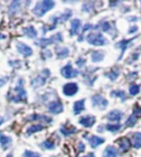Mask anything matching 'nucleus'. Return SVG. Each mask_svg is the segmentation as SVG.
I'll use <instances>...</instances> for the list:
<instances>
[{
    "mask_svg": "<svg viewBox=\"0 0 141 157\" xmlns=\"http://www.w3.org/2000/svg\"><path fill=\"white\" fill-rule=\"evenodd\" d=\"M55 2L52 0H43V1H40L37 3V6L34 7L33 13L37 17H43L47 11L52 10L54 8Z\"/></svg>",
    "mask_w": 141,
    "mask_h": 157,
    "instance_id": "f257e3e1",
    "label": "nucleus"
},
{
    "mask_svg": "<svg viewBox=\"0 0 141 157\" xmlns=\"http://www.w3.org/2000/svg\"><path fill=\"white\" fill-rule=\"evenodd\" d=\"M85 63H86V60L84 59V58H79L77 62H76V64H77L79 67H83V66L85 65Z\"/></svg>",
    "mask_w": 141,
    "mask_h": 157,
    "instance_id": "ea45409f",
    "label": "nucleus"
},
{
    "mask_svg": "<svg viewBox=\"0 0 141 157\" xmlns=\"http://www.w3.org/2000/svg\"><path fill=\"white\" fill-rule=\"evenodd\" d=\"M136 32H138V26H137V25H133V26H131L130 29L128 30V33H130V34L136 33Z\"/></svg>",
    "mask_w": 141,
    "mask_h": 157,
    "instance_id": "a19ab883",
    "label": "nucleus"
},
{
    "mask_svg": "<svg viewBox=\"0 0 141 157\" xmlns=\"http://www.w3.org/2000/svg\"><path fill=\"white\" fill-rule=\"evenodd\" d=\"M61 74H62V76L64 77V78L70 79V78H74V77H76L77 75H79V71L74 69L70 64H67V65H65L62 69H61Z\"/></svg>",
    "mask_w": 141,
    "mask_h": 157,
    "instance_id": "6e6552de",
    "label": "nucleus"
},
{
    "mask_svg": "<svg viewBox=\"0 0 141 157\" xmlns=\"http://www.w3.org/2000/svg\"><path fill=\"white\" fill-rule=\"evenodd\" d=\"M91 62H93V63H99V62H102V60L104 59L105 53L100 52V51H94V52H91Z\"/></svg>",
    "mask_w": 141,
    "mask_h": 157,
    "instance_id": "aec40b11",
    "label": "nucleus"
},
{
    "mask_svg": "<svg viewBox=\"0 0 141 157\" xmlns=\"http://www.w3.org/2000/svg\"><path fill=\"white\" fill-rule=\"evenodd\" d=\"M106 128H107V131L112 132V133H116V132L120 131L121 124L120 123H117V124H107V125H106Z\"/></svg>",
    "mask_w": 141,
    "mask_h": 157,
    "instance_id": "72a5a7b5",
    "label": "nucleus"
},
{
    "mask_svg": "<svg viewBox=\"0 0 141 157\" xmlns=\"http://www.w3.org/2000/svg\"><path fill=\"white\" fill-rule=\"evenodd\" d=\"M95 28H96V26H94V25H93V24H89V23L85 24V26H84V28H83V33H84V32H86L87 30H89V29L93 30V29H95Z\"/></svg>",
    "mask_w": 141,
    "mask_h": 157,
    "instance_id": "58836bf2",
    "label": "nucleus"
},
{
    "mask_svg": "<svg viewBox=\"0 0 141 157\" xmlns=\"http://www.w3.org/2000/svg\"><path fill=\"white\" fill-rule=\"evenodd\" d=\"M55 54L58 58L63 59V58L67 57L70 55V50H68V47H58L55 50Z\"/></svg>",
    "mask_w": 141,
    "mask_h": 157,
    "instance_id": "4be33fe9",
    "label": "nucleus"
},
{
    "mask_svg": "<svg viewBox=\"0 0 141 157\" xmlns=\"http://www.w3.org/2000/svg\"><path fill=\"white\" fill-rule=\"evenodd\" d=\"M49 76H50V71L44 69V71L41 73V75H38V76L31 81L32 87H33V88H39V87H42L45 84V81H46V79Z\"/></svg>",
    "mask_w": 141,
    "mask_h": 157,
    "instance_id": "423d86ee",
    "label": "nucleus"
},
{
    "mask_svg": "<svg viewBox=\"0 0 141 157\" xmlns=\"http://www.w3.org/2000/svg\"><path fill=\"white\" fill-rule=\"evenodd\" d=\"M22 31H23V33L26 34L28 37H30V39H35V37L38 36L37 30H35V28H34V26H32V25L26 26V28H24Z\"/></svg>",
    "mask_w": 141,
    "mask_h": 157,
    "instance_id": "412c9836",
    "label": "nucleus"
},
{
    "mask_svg": "<svg viewBox=\"0 0 141 157\" xmlns=\"http://www.w3.org/2000/svg\"><path fill=\"white\" fill-rule=\"evenodd\" d=\"M84 157H95V154H94V153H89V154L85 155Z\"/></svg>",
    "mask_w": 141,
    "mask_h": 157,
    "instance_id": "49530a36",
    "label": "nucleus"
},
{
    "mask_svg": "<svg viewBox=\"0 0 141 157\" xmlns=\"http://www.w3.org/2000/svg\"><path fill=\"white\" fill-rule=\"evenodd\" d=\"M23 157H41V156H40V154H38L35 152H32V151H24Z\"/></svg>",
    "mask_w": 141,
    "mask_h": 157,
    "instance_id": "e433bc0d",
    "label": "nucleus"
},
{
    "mask_svg": "<svg viewBox=\"0 0 141 157\" xmlns=\"http://www.w3.org/2000/svg\"><path fill=\"white\" fill-rule=\"evenodd\" d=\"M127 20H128V21H137L138 19H137L136 17H131V18H128Z\"/></svg>",
    "mask_w": 141,
    "mask_h": 157,
    "instance_id": "a18cd8bd",
    "label": "nucleus"
},
{
    "mask_svg": "<svg viewBox=\"0 0 141 157\" xmlns=\"http://www.w3.org/2000/svg\"><path fill=\"white\" fill-rule=\"evenodd\" d=\"M60 131L64 136H70L75 133L77 130H76V128H74V126H70V128H68V126H66V125H62L60 128Z\"/></svg>",
    "mask_w": 141,
    "mask_h": 157,
    "instance_id": "b1692460",
    "label": "nucleus"
},
{
    "mask_svg": "<svg viewBox=\"0 0 141 157\" xmlns=\"http://www.w3.org/2000/svg\"><path fill=\"white\" fill-rule=\"evenodd\" d=\"M29 119L31 121L43 120V121H45V122H49V123H51V122H52V119H51V118H47V117H45V115H40V114H32Z\"/></svg>",
    "mask_w": 141,
    "mask_h": 157,
    "instance_id": "c756f323",
    "label": "nucleus"
},
{
    "mask_svg": "<svg viewBox=\"0 0 141 157\" xmlns=\"http://www.w3.org/2000/svg\"><path fill=\"white\" fill-rule=\"evenodd\" d=\"M87 42L94 46H104L107 44V39L100 32H91L86 37Z\"/></svg>",
    "mask_w": 141,
    "mask_h": 157,
    "instance_id": "7ed1b4c3",
    "label": "nucleus"
},
{
    "mask_svg": "<svg viewBox=\"0 0 141 157\" xmlns=\"http://www.w3.org/2000/svg\"><path fill=\"white\" fill-rule=\"evenodd\" d=\"M132 142L135 148H141V132H137L133 134Z\"/></svg>",
    "mask_w": 141,
    "mask_h": 157,
    "instance_id": "cd10ccee",
    "label": "nucleus"
},
{
    "mask_svg": "<svg viewBox=\"0 0 141 157\" xmlns=\"http://www.w3.org/2000/svg\"><path fill=\"white\" fill-rule=\"evenodd\" d=\"M24 80L22 78H20L17 82V86L14 87V96L11 98V101L16 102V103H19L21 101H26V91L24 89Z\"/></svg>",
    "mask_w": 141,
    "mask_h": 157,
    "instance_id": "f03ea898",
    "label": "nucleus"
},
{
    "mask_svg": "<svg viewBox=\"0 0 141 157\" xmlns=\"http://www.w3.org/2000/svg\"><path fill=\"white\" fill-rule=\"evenodd\" d=\"M16 47H17V50H18V52L20 53L22 56H24V57H29V56H31L32 54H33V51H32L31 47L28 46V45L22 42H17Z\"/></svg>",
    "mask_w": 141,
    "mask_h": 157,
    "instance_id": "1a4fd4ad",
    "label": "nucleus"
},
{
    "mask_svg": "<svg viewBox=\"0 0 141 157\" xmlns=\"http://www.w3.org/2000/svg\"><path fill=\"white\" fill-rule=\"evenodd\" d=\"M137 121H138V118H137L136 115L131 114L130 117L128 118V120L126 121V125H127V126H133L135 124L137 123Z\"/></svg>",
    "mask_w": 141,
    "mask_h": 157,
    "instance_id": "c9c22d12",
    "label": "nucleus"
},
{
    "mask_svg": "<svg viewBox=\"0 0 141 157\" xmlns=\"http://www.w3.org/2000/svg\"><path fill=\"white\" fill-rule=\"evenodd\" d=\"M123 113L119 110H112L106 115L107 120H109L110 122H119L123 119Z\"/></svg>",
    "mask_w": 141,
    "mask_h": 157,
    "instance_id": "4468645a",
    "label": "nucleus"
},
{
    "mask_svg": "<svg viewBox=\"0 0 141 157\" xmlns=\"http://www.w3.org/2000/svg\"><path fill=\"white\" fill-rule=\"evenodd\" d=\"M85 109V99H82V100H77V101L74 102V105H73V112L75 115L79 114L82 111Z\"/></svg>",
    "mask_w": 141,
    "mask_h": 157,
    "instance_id": "a211bd4d",
    "label": "nucleus"
},
{
    "mask_svg": "<svg viewBox=\"0 0 141 157\" xmlns=\"http://www.w3.org/2000/svg\"><path fill=\"white\" fill-rule=\"evenodd\" d=\"M7 157H13V155L12 154H8V155H7Z\"/></svg>",
    "mask_w": 141,
    "mask_h": 157,
    "instance_id": "09e8293b",
    "label": "nucleus"
},
{
    "mask_svg": "<svg viewBox=\"0 0 141 157\" xmlns=\"http://www.w3.org/2000/svg\"><path fill=\"white\" fill-rule=\"evenodd\" d=\"M79 91V85L76 82H68L63 86V94L67 97H73Z\"/></svg>",
    "mask_w": 141,
    "mask_h": 157,
    "instance_id": "0eeeda50",
    "label": "nucleus"
},
{
    "mask_svg": "<svg viewBox=\"0 0 141 157\" xmlns=\"http://www.w3.org/2000/svg\"><path fill=\"white\" fill-rule=\"evenodd\" d=\"M7 81H8V77H1L0 78V87H2Z\"/></svg>",
    "mask_w": 141,
    "mask_h": 157,
    "instance_id": "79ce46f5",
    "label": "nucleus"
},
{
    "mask_svg": "<svg viewBox=\"0 0 141 157\" xmlns=\"http://www.w3.org/2000/svg\"><path fill=\"white\" fill-rule=\"evenodd\" d=\"M42 130H44V126L42 125V124H33V125L28 128L26 134H28V135H31V134L37 133V132H40V131H42Z\"/></svg>",
    "mask_w": 141,
    "mask_h": 157,
    "instance_id": "393cba45",
    "label": "nucleus"
},
{
    "mask_svg": "<svg viewBox=\"0 0 141 157\" xmlns=\"http://www.w3.org/2000/svg\"><path fill=\"white\" fill-rule=\"evenodd\" d=\"M119 148H120L123 152H127V151L130 148V141H129L127 137L120 139L119 140Z\"/></svg>",
    "mask_w": 141,
    "mask_h": 157,
    "instance_id": "a878e982",
    "label": "nucleus"
},
{
    "mask_svg": "<svg viewBox=\"0 0 141 157\" xmlns=\"http://www.w3.org/2000/svg\"><path fill=\"white\" fill-rule=\"evenodd\" d=\"M82 22L79 19H74L70 22V34L72 36L74 35H77L79 33V29H81Z\"/></svg>",
    "mask_w": 141,
    "mask_h": 157,
    "instance_id": "2eb2a0df",
    "label": "nucleus"
},
{
    "mask_svg": "<svg viewBox=\"0 0 141 157\" xmlns=\"http://www.w3.org/2000/svg\"><path fill=\"white\" fill-rule=\"evenodd\" d=\"M96 28H99L103 32H106V33H108V34L112 33V29L115 30L114 23H110V22H100Z\"/></svg>",
    "mask_w": 141,
    "mask_h": 157,
    "instance_id": "f3484780",
    "label": "nucleus"
},
{
    "mask_svg": "<svg viewBox=\"0 0 141 157\" xmlns=\"http://www.w3.org/2000/svg\"><path fill=\"white\" fill-rule=\"evenodd\" d=\"M103 157H118V149L115 146H107L103 152Z\"/></svg>",
    "mask_w": 141,
    "mask_h": 157,
    "instance_id": "6ab92c4d",
    "label": "nucleus"
},
{
    "mask_svg": "<svg viewBox=\"0 0 141 157\" xmlns=\"http://www.w3.org/2000/svg\"><path fill=\"white\" fill-rule=\"evenodd\" d=\"M119 75H120V71H119V69H117V68H114V69H111L109 73L105 74V76L108 77L110 80H116V79L119 77Z\"/></svg>",
    "mask_w": 141,
    "mask_h": 157,
    "instance_id": "bb28decb",
    "label": "nucleus"
},
{
    "mask_svg": "<svg viewBox=\"0 0 141 157\" xmlns=\"http://www.w3.org/2000/svg\"><path fill=\"white\" fill-rule=\"evenodd\" d=\"M12 143V139L10 136L3 135V134H0V144L2 146L3 149H7L9 147V145Z\"/></svg>",
    "mask_w": 141,
    "mask_h": 157,
    "instance_id": "5701e85b",
    "label": "nucleus"
},
{
    "mask_svg": "<svg viewBox=\"0 0 141 157\" xmlns=\"http://www.w3.org/2000/svg\"><path fill=\"white\" fill-rule=\"evenodd\" d=\"M111 96L112 97L120 98L121 101H125V100L127 99V94H126L125 91H123V90H114V91H111Z\"/></svg>",
    "mask_w": 141,
    "mask_h": 157,
    "instance_id": "2f4dec72",
    "label": "nucleus"
},
{
    "mask_svg": "<svg viewBox=\"0 0 141 157\" xmlns=\"http://www.w3.org/2000/svg\"><path fill=\"white\" fill-rule=\"evenodd\" d=\"M58 42H63V36H62V33H56L54 35H52L51 37H47V39H41L39 42H37V44L39 45L40 47L42 48H45L46 46L51 44H55V43Z\"/></svg>",
    "mask_w": 141,
    "mask_h": 157,
    "instance_id": "20e7f679",
    "label": "nucleus"
},
{
    "mask_svg": "<svg viewBox=\"0 0 141 157\" xmlns=\"http://www.w3.org/2000/svg\"><path fill=\"white\" fill-rule=\"evenodd\" d=\"M79 152H84L85 151V144H84L83 142H79Z\"/></svg>",
    "mask_w": 141,
    "mask_h": 157,
    "instance_id": "37998d69",
    "label": "nucleus"
},
{
    "mask_svg": "<svg viewBox=\"0 0 141 157\" xmlns=\"http://www.w3.org/2000/svg\"><path fill=\"white\" fill-rule=\"evenodd\" d=\"M41 146H42V148L49 149V151H52V149L55 148L54 142H52L51 140H45V141L41 144Z\"/></svg>",
    "mask_w": 141,
    "mask_h": 157,
    "instance_id": "7c9ffc66",
    "label": "nucleus"
},
{
    "mask_svg": "<svg viewBox=\"0 0 141 157\" xmlns=\"http://www.w3.org/2000/svg\"><path fill=\"white\" fill-rule=\"evenodd\" d=\"M119 3H121L120 1H115V2H112V1H110L109 5L111 6V7H116V5H119Z\"/></svg>",
    "mask_w": 141,
    "mask_h": 157,
    "instance_id": "c03bdc74",
    "label": "nucleus"
},
{
    "mask_svg": "<svg viewBox=\"0 0 141 157\" xmlns=\"http://www.w3.org/2000/svg\"><path fill=\"white\" fill-rule=\"evenodd\" d=\"M133 39H130V40H123V41H119L118 43H116L115 46L116 47H119L121 50V55L120 57H119V59H121V57H123V55L125 54L126 50H127V47H128V45H130L131 43H132Z\"/></svg>",
    "mask_w": 141,
    "mask_h": 157,
    "instance_id": "dca6fc26",
    "label": "nucleus"
},
{
    "mask_svg": "<svg viewBox=\"0 0 141 157\" xmlns=\"http://www.w3.org/2000/svg\"><path fill=\"white\" fill-rule=\"evenodd\" d=\"M85 139L87 140V141L89 142V144H91V147H97V146H99L100 144H103L105 142V139H103V137H99V136H96V135H91L88 136L87 134H85Z\"/></svg>",
    "mask_w": 141,
    "mask_h": 157,
    "instance_id": "f8f14e48",
    "label": "nucleus"
},
{
    "mask_svg": "<svg viewBox=\"0 0 141 157\" xmlns=\"http://www.w3.org/2000/svg\"><path fill=\"white\" fill-rule=\"evenodd\" d=\"M91 105L94 108H98V109H102V110H104V109H106L108 105V101L107 99L104 97V96H102V94H94L93 97H91Z\"/></svg>",
    "mask_w": 141,
    "mask_h": 157,
    "instance_id": "39448f33",
    "label": "nucleus"
},
{
    "mask_svg": "<svg viewBox=\"0 0 141 157\" xmlns=\"http://www.w3.org/2000/svg\"><path fill=\"white\" fill-rule=\"evenodd\" d=\"M47 109L52 114H58L63 112V105L60 101H52L49 103Z\"/></svg>",
    "mask_w": 141,
    "mask_h": 157,
    "instance_id": "9d476101",
    "label": "nucleus"
},
{
    "mask_svg": "<svg viewBox=\"0 0 141 157\" xmlns=\"http://www.w3.org/2000/svg\"><path fill=\"white\" fill-rule=\"evenodd\" d=\"M72 16V11L67 10L65 13H63V14H60V16H55L51 18V21L53 22L54 24H58V23H63V22H65L66 20L70 18Z\"/></svg>",
    "mask_w": 141,
    "mask_h": 157,
    "instance_id": "9b49d317",
    "label": "nucleus"
},
{
    "mask_svg": "<svg viewBox=\"0 0 141 157\" xmlns=\"http://www.w3.org/2000/svg\"><path fill=\"white\" fill-rule=\"evenodd\" d=\"M3 122H5V118H2V117H0V125H1V124H2Z\"/></svg>",
    "mask_w": 141,
    "mask_h": 157,
    "instance_id": "de8ad7c7",
    "label": "nucleus"
},
{
    "mask_svg": "<svg viewBox=\"0 0 141 157\" xmlns=\"http://www.w3.org/2000/svg\"><path fill=\"white\" fill-rule=\"evenodd\" d=\"M20 5H21L20 1H13V2H11L10 7H9V13H10V14H14V13L20 9V7H21Z\"/></svg>",
    "mask_w": 141,
    "mask_h": 157,
    "instance_id": "c85d7f7f",
    "label": "nucleus"
},
{
    "mask_svg": "<svg viewBox=\"0 0 141 157\" xmlns=\"http://www.w3.org/2000/svg\"><path fill=\"white\" fill-rule=\"evenodd\" d=\"M133 115H136L137 118H139V117H141V107L140 105H135V108H133Z\"/></svg>",
    "mask_w": 141,
    "mask_h": 157,
    "instance_id": "4c0bfd02",
    "label": "nucleus"
},
{
    "mask_svg": "<svg viewBox=\"0 0 141 157\" xmlns=\"http://www.w3.org/2000/svg\"><path fill=\"white\" fill-rule=\"evenodd\" d=\"M94 9V2L88 1V2L83 3V7H82V10L85 11V12H91V10Z\"/></svg>",
    "mask_w": 141,
    "mask_h": 157,
    "instance_id": "f704fd0d",
    "label": "nucleus"
},
{
    "mask_svg": "<svg viewBox=\"0 0 141 157\" xmlns=\"http://www.w3.org/2000/svg\"><path fill=\"white\" fill-rule=\"evenodd\" d=\"M140 92V85H137V84H132L129 86V94L131 96H136Z\"/></svg>",
    "mask_w": 141,
    "mask_h": 157,
    "instance_id": "473e14b6",
    "label": "nucleus"
},
{
    "mask_svg": "<svg viewBox=\"0 0 141 157\" xmlns=\"http://www.w3.org/2000/svg\"><path fill=\"white\" fill-rule=\"evenodd\" d=\"M96 122V118L93 115H85L83 118L79 119V124L83 125L84 128H91Z\"/></svg>",
    "mask_w": 141,
    "mask_h": 157,
    "instance_id": "ddd939ff",
    "label": "nucleus"
}]
</instances>
